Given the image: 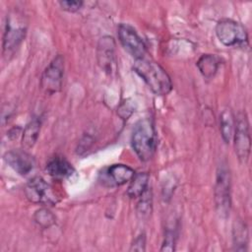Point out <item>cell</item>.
<instances>
[{
  "label": "cell",
  "instance_id": "44dd1931",
  "mask_svg": "<svg viewBox=\"0 0 252 252\" xmlns=\"http://www.w3.org/2000/svg\"><path fill=\"white\" fill-rule=\"evenodd\" d=\"M175 244V232L173 230H167L164 235L162 247L160 251H173Z\"/></svg>",
  "mask_w": 252,
  "mask_h": 252
},
{
  "label": "cell",
  "instance_id": "ba28073f",
  "mask_svg": "<svg viewBox=\"0 0 252 252\" xmlns=\"http://www.w3.org/2000/svg\"><path fill=\"white\" fill-rule=\"evenodd\" d=\"M25 194L31 202L35 204L54 205L58 201L52 187L40 177H33L27 183Z\"/></svg>",
  "mask_w": 252,
  "mask_h": 252
},
{
  "label": "cell",
  "instance_id": "603a6c76",
  "mask_svg": "<svg viewBox=\"0 0 252 252\" xmlns=\"http://www.w3.org/2000/svg\"><path fill=\"white\" fill-rule=\"evenodd\" d=\"M146 245V236L145 233L139 234L131 244L130 251H144Z\"/></svg>",
  "mask_w": 252,
  "mask_h": 252
},
{
  "label": "cell",
  "instance_id": "52a82bcc",
  "mask_svg": "<svg viewBox=\"0 0 252 252\" xmlns=\"http://www.w3.org/2000/svg\"><path fill=\"white\" fill-rule=\"evenodd\" d=\"M64 74V59L57 55L42 73L40 86L47 94H53L61 90Z\"/></svg>",
  "mask_w": 252,
  "mask_h": 252
},
{
  "label": "cell",
  "instance_id": "ac0fdd59",
  "mask_svg": "<svg viewBox=\"0 0 252 252\" xmlns=\"http://www.w3.org/2000/svg\"><path fill=\"white\" fill-rule=\"evenodd\" d=\"M248 241V230L245 223L237 221L233 226V245L237 251L246 250Z\"/></svg>",
  "mask_w": 252,
  "mask_h": 252
},
{
  "label": "cell",
  "instance_id": "8992f818",
  "mask_svg": "<svg viewBox=\"0 0 252 252\" xmlns=\"http://www.w3.org/2000/svg\"><path fill=\"white\" fill-rule=\"evenodd\" d=\"M251 150L249 124L245 112L237 115L234 128V151L238 159L245 163L248 160Z\"/></svg>",
  "mask_w": 252,
  "mask_h": 252
},
{
  "label": "cell",
  "instance_id": "5bb4252c",
  "mask_svg": "<svg viewBox=\"0 0 252 252\" xmlns=\"http://www.w3.org/2000/svg\"><path fill=\"white\" fill-rule=\"evenodd\" d=\"M149 178L150 176L146 172L135 173L130 180V184L127 189V195L132 199L141 197L148 190Z\"/></svg>",
  "mask_w": 252,
  "mask_h": 252
},
{
  "label": "cell",
  "instance_id": "9c48e42d",
  "mask_svg": "<svg viewBox=\"0 0 252 252\" xmlns=\"http://www.w3.org/2000/svg\"><path fill=\"white\" fill-rule=\"evenodd\" d=\"M118 38L124 49L130 53L135 60L146 56V45L136 31L127 24L118 27Z\"/></svg>",
  "mask_w": 252,
  "mask_h": 252
},
{
  "label": "cell",
  "instance_id": "3957f363",
  "mask_svg": "<svg viewBox=\"0 0 252 252\" xmlns=\"http://www.w3.org/2000/svg\"><path fill=\"white\" fill-rule=\"evenodd\" d=\"M216 34L225 46H242L246 45L248 41L244 27L229 19H223L217 24Z\"/></svg>",
  "mask_w": 252,
  "mask_h": 252
},
{
  "label": "cell",
  "instance_id": "7a4b0ae2",
  "mask_svg": "<svg viewBox=\"0 0 252 252\" xmlns=\"http://www.w3.org/2000/svg\"><path fill=\"white\" fill-rule=\"evenodd\" d=\"M131 144L138 158L147 161L154 156L156 150V132L150 118L139 120L132 131Z\"/></svg>",
  "mask_w": 252,
  "mask_h": 252
},
{
  "label": "cell",
  "instance_id": "8fae6325",
  "mask_svg": "<svg viewBox=\"0 0 252 252\" xmlns=\"http://www.w3.org/2000/svg\"><path fill=\"white\" fill-rule=\"evenodd\" d=\"M4 160L10 167L21 175L30 173L34 166L33 158L29 153L21 150L7 152L4 155Z\"/></svg>",
  "mask_w": 252,
  "mask_h": 252
},
{
  "label": "cell",
  "instance_id": "2e32d148",
  "mask_svg": "<svg viewBox=\"0 0 252 252\" xmlns=\"http://www.w3.org/2000/svg\"><path fill=\"white\" fill-rule=\"evenodd\" d=\"M197 67L205 78L211 79L218 71L219 59L215 55L204 54L197 61Z\"/></svg>",
  "mask_w": 252,
  "mask_h": 252
},
{
  "label": "cell",
  "instance_id": "5b68a950",
  "mask_svg": "<svg viewBox=\"0 0 252 252\" xmlns=\"http://www.w3.org/2000/svg\"><path fill=\"white\" fill-rule=\"evenodd\" d=\"M26 34V27L20 18L15 15H9L5 26L3 36V54L5 57L12 55L19 46Z\"/></svg>",
  "mask_w": 252,
  "mask_h": 252
},
{
  "label": "cell",
  "instance_id": "6da1fadb",
  "mask_svg": "<svg viewBox=\"0 0 252 252\" xmlns=\"http://www.w3.org/2000/svg\"><path fill=\"white\" fill-rule=\"evenodd\" d=\"M134 71L144 80L151 91L158 95L167 94L172 89V83L164 69L156 61L146 56L136 59Z\"/></svg>",
  "mask_w": 252,
  "mask_h": 252
},
{
  "label": "cell",
  "instance_id": "9a60e30c",
  "mask_svg": "<svg viewBox=\"0 0 252 252\" xmlns=\"http://www.w3.org/2000/svg\"><path fill=\"white\" fill-rule=\"evenodd\" d=\"M41 122L38 118H33L31 120L24 129L22 145L25 149H31L34 146L40 131Z\"/></svg>",
  "mask_w": 252,
  "mask_h": 252
},
{
  "label": "cell",
  "instance_id": "d6986e66",
  "mask_svg": "<svg viewBox=\"0 0 252 252\" xmlns=\"http://www.w3.org/2000/svg\"><path fill=\"white\" fill-rule=\"evenodd\" d=\"M140 198H141V201L138 204L137 213L142 218H145L151 214V210H152V198L149 193V190H147Z\"/></svg>",
  "mask_w": 252,
  "mask_h": 252
},
{
  "label": "cell",
  "instance_id": "7402d4cb",
  "mask_svg": "<svg viewBox=\"0 0 252 252\" xmlns=\"http://www.w3.org/2000/svg\"><path fill=\"white\" fill-rule=\"evenodd\" d=\"M60 6L62 7L63 10L67 11V12H71V13H74L76 11H78L82 5H83V2L82 1H70V0H66V1H60L59 2Z\"/></svg>",
  "mask_w": 252,
  "mask_h": 252
},
{
  "label": "cell",
  "instance_id": "277c9868",
  "mask_svg": "<svg viewBox=\"0 0 252 252\" xmlns=\"http://www.w3.org/2000/svg\"><path fill=\"white\" fill-rule=\"evenodd\" d=\"M215 203L217 212L221 218H226L230 211V177L224 166H220L217 172L215 184Z\"/></svg>",
  "mask_w": 252,
  "mask_h": 252
},
{
  "label": "cell",
  "instance_id": "7c38bea8",
  "mask_svg": "<svg viewBox=\"0 0 252 252\" xmlns=\"http://www.w3.org/2000/svg\"><path fill=\"white\" fill-rule=\"evenodd\" d=\"M115 41L111 36H102L98 43L96 49V57L98 65L105 72L110 73L112 70V65L115 59Z\"/></svg>",
  "mask_w": 252,
  "mask_h": 252
},
{
  "label": "cell",
  "instance_id": "ffe728a7",
  "mask_svg": "<svg viewBox=\"0 0 252 252\" xmlns=\"http://www.w3.org/2000/svg\"><path fill=\"white\" fill-rule=\"evenodd\" d=\"M34 220L43 227L50 226L55 222L54 216L46 209H40L34 214Z\"/></svg>",
  "mask_w": 252,
  "mask_h": 252
},
{
  "label": "cell",
  "instance_id": "4fadbf2b",
  "mask_svg": "<svg viewBox=\"0 0 252 252\" xmlns=\"http://www.w3.org/2000/svg\"><path fill=\"white\" fill-rule=\"evenodd\" d=\"M46 171L54 178H68L75 173L73 166L63 158H53L46 164Z\"/></svg>",
  "mask_w": 252,
  "mask_h": 252
},
{
  "label": "cell",
  "instance_id": "30bf717a",
  "mask_svg": "<svg viewBox=\"0 0 252 252\" xmlns=\"http://www.w3.org/2000/svg\"><path fill=\"white\" fill-rule=\"evenodd\" d=\"M134 174V170L128 165L112 164L100 173V182L108 187L121 186L130 181Z\"/></svg>",
  "mask_w": 252,
  "mask_h": 252
},
{
  "label": "cell",
  "instance_id": "e0dca14e",
  "mask_svg": "<svg viewBox=\"0 0 252 252\" xmlns=\"http://www.w3.org/2000/svg\"><path fill=\"white\" fill-rule=\"evenodd\" d=\"M220 129L222 140L225 143H229L233 135V126H234L233 114L229 108H224L221 111L220 116Z\"/></svg>",
  "mask_w": 252,
  "mask_h": 252
}]
</instances>
